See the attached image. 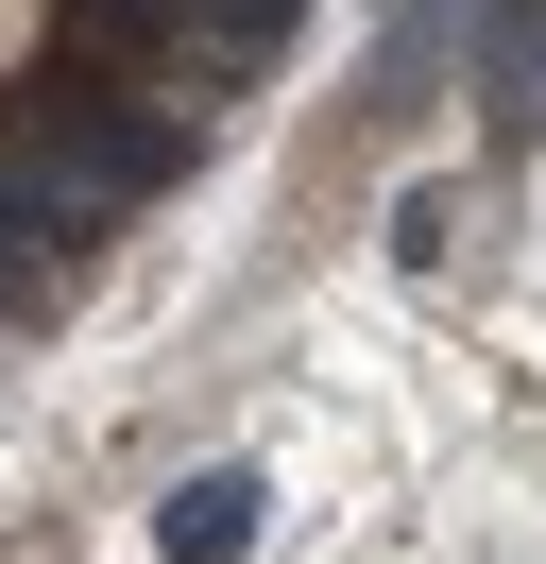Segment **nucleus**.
<instances>
[{
    "mask_svg": "<svg viewBox=\"0 0 546 564\" xmlns=\"http://www.w3.org/2000/svg\"><path fill=\"white\" fill-rule=\"evenodd\" d=\"M256 462H205V479H171L154 496V564H256Z\"/></svg>",
    "mask_w": 546,
    "mask_h": 564,
    "instance_id": "nucleus-1",
    "label": "nucleus"
}]
</instances>
